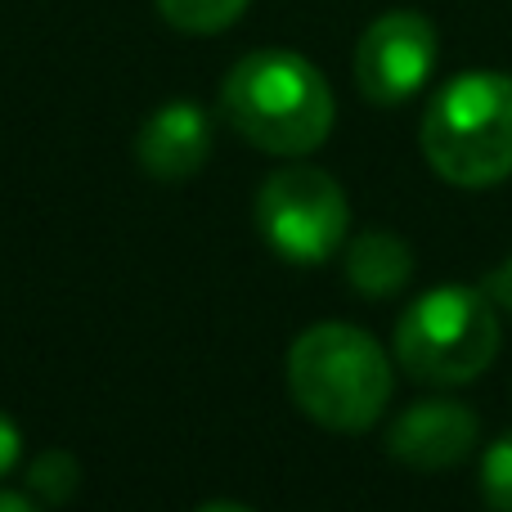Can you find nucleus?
I'll return each mask as SVG.
<instances>
[{"label": "nucleus", "mask_w": 512, "mask_h": 512, "mask_svg": "<svg viewBox=\"0 0 512 512\" xmlns=\"http://www.w3.org/2000/svg\"><path fill=\"white\" fill-rule=\"evenodd\" d=\"M221 108L252 149L274 158L315 153L337 117L324 72L292 50L243 54L221 86Z\"/></svg>", "instance_id": "f257e3e1"}, {"label": "nucleus", "mask_w": 512, "mask_h": 512, "mask_svg": "<svg viewBox=\"0 0 512 512\" xmlns=\"http://www.w3.org/2000/svg\"><path fill=\"white\" fill-rule=\"evenodd\" d=\"M288 391L310 423L369 432L391 400V360L355 324H315L288 351Z\"/></svg>", "instance_id": "f03ea898"}, {"label": "nucleus", "mask_w": 512, "mask_h": 512, "mask_svg": "<svg viewBox=\"0 0 512 512\" xmlns=\"http://www.w3.org/2000/svg\"><path fill=\"white\" fill-rule=\"evenodd\" d=\"M427 167L459 189H486L512 176V77L459 72L432 95L418 126Z\"/></svg>", "instance_id": "7ed1b4c3"}, {"label": "nucleus", "mask_w": 512, "mask_h": 512, "mask_svg": "<svg viewBox=\"0 0 512 512\" xmlns=\"http://www.w3.org/2000/svg\"><path fill=\"white\" fill-rule=\"evenodd\" d=\"M499 355V315L481 288H432L396 319V360L409 378L463 387Z\"/></svg>", "instance_id": "20e7f679"}, {"label": "nucleus", "mask_w": 512, "mask_h": 512, "mask_svg": "<svg viewBox=\"0 0 512 512\" xmlns=\"http://www.w3.org/2000/svg\"><path fill=\"white\" fill-rule=\"evenodd\" d=\"M256 230L283 261L319 265L351 234V207L328 171L288 162L270 171L256 194Z\"/></svg>", "instance_id": "39448f33"}, {"label": "nucleus", "mask_w": 512, "mask_h": 512, "mask_svg": "<svg viewBox=\"0 0 512 512\" xmlns=\"http://www.w3.org/2000/svg\"><path fill=\"white\" fill-rule=\"evenodd\" d=\"M436 54H441V41H436L432 18L414 9H391L373 18L355 45V86L369 104H405L436 72Z\"/></svg>", "instance_id": "423d86ee"}, {"label": "nucleus", "mask_w": 512, "mask_h": 512, "mask_svg": "<svg viewBox=\"0 0 512 512\" xmlns=\"http://www.w3.org/2000/svg\"><path fill=\"white\" fill-rule=\"evenodd\" d=\"M472 445H477V414L463 400H418L387 432V454L418 472L454 468L472 454Z\"/></svg>", "instance_id": "0eeeda50"}, {"label": "nucleus", "mask_w": 512, "mask_h": 512, "mask_svg": "<svg viewBox=\"0 0 512 512\" xmlns=\"http://www.w3.org/2000/svg\"><path fill=\"white\" fill-rule=\"evenodd\" d=\"M207 153H212V122L198 104L189 99H171L162 104L135 135V162L149 171L153 180H189L203 171Z\"/></svg>", "instance_id": "6e6552de"}, {"label": "nucleus", "mask_w": 512, "mask_h": 512, "mask_svg": "<svg viewBox=\"0 0 512 512\" xmlns=\"http://www.w3.org/2000/svg\"><path fill=\"white\" fill-rule=\"evenodd\" d=\"M414 279V248L391 230H364L346 243V283L360 297H396Z\"/></svg>", "instance_id": "1a4fd4ad"}, {"label": "nucleus", "mask_w": 512, "mask_h": 512, "mask_svg": "<svg viewBox=\"0 0 512 512\" xmlns=\"http://www.w3.org/2000/svg\"><path fill=\"white\" fill-rule=\"evenodd\" d=\"M248 5L252 0H158L162 18H167L171 27H180V32H189V36L225 32Z\"/></svg>", "instance_id": "9d476101"}, {"label": "nucleus", "mask_w": 512, "mask_h": 512, "mask_svg": "<svg viewBox=\"0 0 512 512\" xmlns=\"http://www.w3.org/2000/svg\"><path fill=\"white\" fill-rule=\"evenodd\" d=\"M27 481H32V495L41 499V504H68L81 486V468L68 450H45L32 459Z\"/></svg>", "instance_id": "9b49d317"}, {"label": "nucleus", "mask_w": 512, "mask_h": 512, "mask_svg": "<svg viewBox=\"0 0 512 512\" xmlns=\"http://www.w3.org/2000/svg\"><path fill=\"white\" fill-rule=\"evenodd\" d=\"M481 499L490 512H512V432L499 441H490V450L481 454Z\"/></svg>", "instance_id": "f8f14e48"}, {"label": "nucleus", "mask_w": 512, "mask_h": 512, "mask_svg": "<svg viewBox=\"0 0 512 512\" xmlns=\"http://www.w3.org/2000/svg\"><path fill=\"white\" fill-rule=\"evenodd\" d=\"M486 297L495 301L504 315H512V256H508V261H499L495 270L486 274Z\"/></svg>", "instance_id": "ddd939ff"}, {"label": "nucleus", "mask_w": 512, "mask_h": 512, "mask_svg": "<svg viewBox=\"0 0 512 512\" xmlns=\"http://www.w3.org/2000/svg\"><path fill=\"white\" fill-rule=\"evenodd\" d=\"M18 454H23V436H18L14 418L0 409V477H5V472L18 463Z\"/></svg>", "instance_id": "4468645a"}, {"label": "nucleus", "mask_w": 512, "mask_h": 512, "mask_svg": "<svg viewBox=\"0 0 512 512\" xmlns=\"http://www.w3.org/2000/svg\"><path fill=\"white\" fill-rule=\"evenodd\" d=\"M0 512H41L27 495H14V490H0Z\"/></svg>", "instance_id": "2eb2a0df"}, {"label": "nucleus", "mask_w": 512, "mask_h": 512, "mask_svg": "<svg viewBox=\"0 0 512 512\" xmlns=\"http://www.w3.org/2000/svg\"><path fill=\"white\" fill-rule=\"evenodd\" d=\"M198 512H252L248 504H230V499H216V504H203Z\"/></svg>", "instance_id": "dca6fc26"}]
</instances>
